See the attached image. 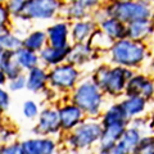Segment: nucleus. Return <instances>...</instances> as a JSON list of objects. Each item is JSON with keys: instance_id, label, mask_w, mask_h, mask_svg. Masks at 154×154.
<instances>
[{"instance_id": "nucleus-18", "label": "nucleus", "mask_w": 154, "mask_h": 154, "mask_svg": "<svg viewBox=\"0 0 154 154\" xmlns=\"http://www.w3.org/2000/svg\"><path fill=\"white\" fill-rule=\"evenodd\" d=\"M95 31V22L93 21H79L71 26V40L73 44H88L91 35Z\"/></svg>"}, {"instance_id": "nucleus-11", "label": "nucleus", "mask_w": 154, "mask_h": 154, "mask_svg": "<svg viewBox=\"0 0 154 154\" xmlns=\"http://www.w3.org/2000/svg\"><path fill=\"white\" fill-rule=\"evenodd\" d=\"M48 45L53 48H66L71 45V27L69 23L66 21H59L53 23L51 26L46 28Z\"/></svg>"}, {"instance_id": "nucleus-27", "label": "nucleus", "mask_w": 154, "mask_h": 154, "mask_svg": "<svg viewBox=\"0 0 154 154\" xmlns=\"http://www.w3.org/2000/svg\"><path fill=\"white\" fill-rule=\"evenodd\" d=\"M0 46L8 51H17L23 46V38L17 36L12 31L0 33Z\"/></svg>"}, {"instance_id": "nucleus-5", "label": "nucleus", "mask_w": 154, "mask_h": 154, "mask_svg": "<svg viewBox=\"0 0 154 154\" xmlns=\"http://www.w3.org/2000/svg\"><path fill=\"white\" fill-rule=\"evenodd\" d=\"M102 134V123L93 118H89L80 123L72 132H69L66 143L72 149H86L93 146L95 143H99Z\"/></svg>"}, {"instance_id": "nucleus-8", "label": "nucleus", "mask_w": 154, "mask_h": 154, "mask_svg": "<svg viewBox=\"0 0 154 154\" xmlns=\"http://www.w3.org/2000/svg\"><path fill=\"white\" fill-rule=\"evenodd\" d=\"M33 128L35 130H32V132L36 134L37 136L49 137L51 135H58L62 131L60 118H59L58 109L44 108L40 112L37 125Z\"/></svg>"}, {"instance_id": "nucleus-12", "label": "nucleus", "mask_w": 154, "mask_h": 154, "mask_svg": "<svg viewBox=\"0 0 154 154\" xmlns=\"http://www.w3.org/2000/svg\"><path fill=\"white\" fill-rule=\"evenodd\" d=\"M25 154H54L57 150V143L51 137H30L21 141Z\"/></svg>"}, {"instance_id": "nucleus-6", "label": "nucleus", "mask_w": 154, "mask_h": 154, "mask_svg": "<svg viewBox=\"0 0 154 154\" xmlns=\"http://www.w3.org/2000/svg\"><path fill=\"white\" fill-rule=\"evenodd\" d=\"M81 72L79 68L69 63H63L57 66L48 72L49 85L53 90L59 91H69L75 90L77 82L80 81Z\"/></svg>"}, {"instance_id": "nucleus-33", "label": "nucleus", "mask_w": 154, "mask_h": 154, "mask_svg": "<svg viewBox=\"0 0 154 154\" xmlns=\"http://www.w3.org/2000/svg\"><path fill=\"white\" fill-rule=\"evenodd\" d=\"M0 154H25L21 141H13L7 145H0Z\"/></svg>"}, {"instance_id": "nucleus-16", "label": "nucleus", "mask_w": 154, "mask_h": 154, "mask_svg": "<svg viewBox=\"0 0 154 154\" xmlns=\"http://www.w3.org/2000/svg\"><path fill=\"white\" fill-rule=\"evenodd\" d=\"M99 5V2L95 0H77V2H72L68 5H63L66 11V17L68 19H72L75 22L85 21V18L89 14V9L95 8Z\"/></svg>"}, {"instance_id": "nucleus-25", "label": "nucleus", "mask_w": 154, "mask_h": 154, "mask_svg": "<svg viewBox=\"0 0 154 154\" xmlns=\"http://www.w3.org/2000/svg\"><path fill=\"white\" fill-rule=\"evenodd\" d=\"M48 44V36H46V31L42 30H35L30 33H27L23 38V48L35 51V53H40Z\"/></svg>"}, {"instance_id": "nucleus-7", "label": "nucleus", "mask_w": 154, "mask_h": 154, "mask_svg": "<svg viewBox=\"0 0 154 154\" xmlns=\"http://www.w3.org/2000/svg\"><path fill=\"white\" fill-rule=\"evenodd\" d=\"M63 5V3L57 0H28L25 14L30 19L49 21L62 11Z\"/></svg>"}, {"instance_id": "nucleus-36", "label": "nucleus", "mask_w": 154, "mask_h": 154, "mask_svg": "<svg viewBox=\"0 0 154 154\" xmlns=\"http://www.w3.org/2000/svg\"><path fill=\"white\" fill-rule=\"evenodd\" d=\"M9 21H11V14H9L7 5L3 3H0V30L8 27Z\"/></svg>"}, {"instance_id": "nucleus-2", "label": "nucleus", "mask_w": 154, "mask_h": 154, "mask_svg": "<svg viewBox=\"0 0 154 154\" xmlns=\"http://www.w3.org/2000/svg\"><path fill=\"white\" fill-rule=\"evenodd\" d=\"M110 62L125 68H139L148 58V48L144 42L134 41L130 38L116 41L109 49Z\"/></svg>"}, {"instance_id": "nucleus-13", "label": "nucleus", "mask_w": 154, "mask_h": 154, "mask_svg": "<svg viewBox=\"0 0 154 154\" xmlns=\"http://www.w3.org/2000/svg\"><path fill=\"white\" fill-rule=\"evenodd\" d=\"M128 125L119 123V125H112L108 127H103V134L99 140V154H105L108 150H110L117 143L121 140L123 132L126 131Z\"/></svg>"}, {"instance_id": "nucleus-32", "label": "nucleus", "mask_w": 154, "mask_h": 154, "mask_svg": "<svg viewBox=\"0 0 154 154\" xmlns=\"http://www.w3.org/2000/svg\"><path fill=\"white\" fill-rule=\"evenodd\" d=\"M26 86H27V76L23 73L21 76L16 77V79L8 81V89L11 91H14V93L26 89Z\"/></svg>"}, {"instance_id": "nucleus-35", "label": "nucleus", "mask_w": 154, "mask_h": 154, "mask_svg": "<svg viewBox=\"0 0 154 154\" xmlns=\"http://www.w3.org/2000/svg\"><path fill=\"white\" fill-rule=\"evenodd\" d=\"M11 105V96L8 91L0 86V113H4L9 109Z\"/></svg>"}, {"instance_id": "nucleus-29", "label": "nucleus", "mask_w": 154, "mask_h": 154, "mask_svg": "<svg viewBox=\"0 0 154 154\" xmlns=\"http://www.w3.org/2000/svg\"><path fill=\"white\" fill-rule=\"evenodd\" d=\"M132 154H154V135L143 136Z\"/></svg>"}, {"instance_id": "nucleus-22", "label": "nucleus", "mask_w": 154, "mask_h": 154, "mask_svg": "<svg viewBox=\"0 0 154 154\" xmlns=\"http://www.w3.org/2000/svg\"><path fill=\"white\" fill-rule=\"evenodd\" d=\"M146 103L148 102L141 96H131V98H125L119 104L126 113V117L131 121L145 112Z\"/></svg>"}, {"instance_id": "nucleus-20", "label": "nucleus", "mask_w": 154, "mask_h": 154, "mask_svg": "<svg viewBox=\"0 0 154 154\" xmlns=\"http://www.w3.org/2000/svg\"><path fill=\"white\" fill-rule=\"evenodd\" d=\"M95 54V50L89 44H73L71 46V51L67 57V62L72 66H82L91 59Z\"/></svg>"}, {"instance_id": "nucleus-17", "label": "nucleus", "mask_w": 154, "mask_h": 154, "mask_svg": "<svg viewBox=\"0 0 154 154\" xmlns=\"http://www.w3.org/2000/svg\"><path fill=\"white\" fill-rule=\"evenodd\" d=\"M99 26H100V30L114 42L123 40V38H127V25H125V23L118 21V19L108 17L103 19L99 23Z\"/></svg>"}, {"instance_id": "nucleus-34", "label": "nucleus", "mask_w": 154, "mask_h": 154, "mask_svg": "<svg viewBox=\"0 0 154 154\" xmlns=\"http://www.w3.org/2000/svg\"><path fill=\"white\" fill-rule=\"evenodd\" d=\"M14 136H16V131H13V130L9 127H2L0 128V145L11 144Z\"/></svg>"}, {"instance_id": "nucleus-1", "label": "nucleus", "mask_w": 154, "mask_h": 154, "mask_svg": "<svg viewBox=\"0 0 154 154\" xmlns=\"http://www.w3.org/2000/svg\"><path fill=\"white\" fill-rule=\"evenodd\" d=\"M135 72L130 68L118 66H107L102 64L95 68L91 80L98 85V88L103 93L110 96H121L125 94L126 85L134 77Z\"/></svg>"}, {"instance_id": "nucleus-4", "label": "nucleus", "mask_w": 154, "mask_h": 154, "mask_svg": "<svg viewBox=\"0 0 154 154\" xmlns=\"http://www.w3.org/2000/svg\"><path fill=\"white\" fill-rule=\"evenodd\" d=\"M107 17L116 18L125 25L141 19H152L153 11L148 2H113L103 7Z\"/></svg>"}, {"instance_id": "nucleus-19", "label": "nucleus", "mask_w": 154, "mask_h": 154, "mask_svg": "<svg viewBox=\"0 0 154 154\" xmlns=\"http://www.w3.org/2000/svg\"><path fill=\"white\" fill-rule=\"evenodd\" d=\"M49 84L48 72L44 67H36L27 72V86L26 89L31 93H41L46 90V85Z\"/></svg>"}, {"instance_id": "nucleus-31", "label": "nucleus", "mask_w": 154, "mask_h": 154, "mask_svg": "<svg viewBox=\"0 0 154 154\" xmlns=\"http://www.w3.org/2000/svg\"><path fill=\"white\" fill-rule=\"evenodd\" d=\"M22 114L27 119H35L36 117L38 118V116H40L38 104L33 100H26L22 105Z\"/></svg>"}, {"instance_id": "nucleus-38", "label": "nucleus", "mask_w": 154, "mask_h": 154, "mask_svg": "<svg viewBox=\"0 0 154 154\" xmlns=\"http://www.w3.org/2000/svg\"><path fill=\"white\" fill-rule=\"evenodd\" d=\"M4 51H5V50H4L3 48L0 46V60H2V55H3V53H4Z\"/></svg>"}, {"instance_id": "nucleus-21", "label": "nucleus", "mask_w": 154, "mask_h": 154, "mask_svg": "<svg viewBox=\"0 0 154 154\" xmlns=\"http://www.w3.org/2000/svg\"><path fill=\"white\" fill-rule=\"evenodd\" d=\"M100 123H102L103 127H108L112 126V125H119V123L130 125V119L126 117V113L122 109L121 104L116 103L110 105L107 110H104Z\"/></svg>"}, {"instance_id": "nucleus-14", "label": "nucleus", "mask_w": 154, "mask_h": 154, "mask_svg": "<svg viewBox=\"0 0 154 154\" xmlns=\"http://www.w3.org/2000/svg\"><path fill=\"white\" fill-rule=\"evenodd\" d=\"M71 46L68 45L66 48H53L46 45L42 49L38 55H40V60L48 67L54 68L57 66H60L67 62V57H68L69 51H71Z\"/></svg>"}, {"instance_id": "nucleus-41", "label": "nucleus", "mask_w": 154, "mask_h": 154, "mask_svg": "<svg viewBox=\"0 0 154 154\" xmlns=\"http://www.w3.org/2000/svg\"><path fill=\"white\" fill-rule=\"evenodd\" d=\"M153 51H154V46H153Z\"/></svg>"}, {"instance_id": "nucleus-10", "label": "nucleus", "mask_w": 154, "mask_h": 154, "mask_svg": "<svg viewBox=\"0 0 154 154\" xmlns=\"http://www.w3.org/2000/svg\"><path fill=\"white\" fill-rule=\"evenodd\" d=\"M58 113H59L60 118L62 131L64 132H72L80 123L85 121V113L72 103L60 105L58 108Z\"/></svg>"}, {"instance_id": "nucleus-9", "label": "nucleus", "mask_w": 154, "mask_h": 154, "mask_svg": "<svg viewBox=\"0 0 154 154\" xmlns=\"http://www.w3.org/2000/svg\"><path fill=\"white\" fill-rule=\"evenodd\" d=\"M125 95H126V98L141 96L146 102H149L154 98V81L145 75H134V77L126 85Z\"/></svg>"}, {"instance_id": "nucleus-26", "label": "nucleus", "mask_w": 154, "mask_h": 154, "mask_svg": "<svg viewBox=\"0 0 154 154\" xmlns=\"http://www.w3.org/2000/svg\"><path fill=\"white\" fill-rule=\"evenodd\" d=\"M16 54V60L18 62L19 67L22 68V71H31L33 68L38 67V63H40V55L35 51H31L26 49V48H21L17 51H14Z\"/></svg>"}, {"instance_id": "nucleus-15", "label": "nucleus", "mask_w": 154, "mask_h": 154, "mask_svg": "<svg viewBox=\"0 0 154 154\" xmlns=\"http://www.w3.org/2000/svg\"><path fill=\"white\" fill-rule=\"evenodd\" d=\"M150 36H154V23L152 19H141L127 25V38L144 42Z\"/></svg>"}, {"instance_id": "nucleus-24", "label": "nucleus", "mask_w": 154, "mask_h": 154, "mask_svg": "<svg viewBox=\"0 0 154 154\" xmlns=\"http://www.w3.org/2000/svg\"><path fill=\"white\" fill-rule=\"evenodd\" d=\"M141 137H143V134L139 131V130L130 126L126 128V131L123 132L121 140L117 143V145L126 154H132L135 148H136L137 144L140 143Z\"/></svg>"}, {"instance_id": "nucleus-3", "label": "nucleus", "mask_w": 154, "mask_h": 154, "mask_svg": "<svg viewBox=\"0 0 154 154\" xmlns=\"http://www.w3.org/2000/svg\"><path fill=\"white\" fill-rule=\"evenodd\" d=\"M104 102L103 91L91 79L81 81L72 91L71 103L77 105L85 114L95 119L102 112V105Z\"/></svg>"}, {"instance_id": "nucleus-28", "label": "nucleus", "mask_w": 154, "mask_h": 154, "mask_svg": "<svg viewBox=\"0 0 154 154\" xmlns=\"http://www.w3.org/2000/svg\"><path fill=\"white\" fill-rule=\"evenodd\" d=\"M88 44L96 51V49H110L114 41L110 40L102 30H95L90 40L88 41Z\"/></svg>"}, {"instance_id": "nucleus-39", "label": "nucleus", "mask_w": 154, "mask_h": 154, "mask_svg": "<svg viewBox=\"0 0 154 154\" xmlns=\"http://www.w3.org/2000/svg\"><path fill=\"white\" fill-rule=\"evenodd\" d=\"M150 67H152V71H154V58H153V60H152V63H150Z\"/></svg>"}, {"instance_id": "nucleus-40", "label": "nucleus", "mask_w": 154, "mask_h": 154, "mask_svg": "<svg viewBox=\"0 0 154 154\" xmlns=\"http://www.w3.org/2000/svg\"><path fill=\"white\" fill-rule=\"evenodd\" d=\"M152 21H153V23H154V12H153V17H152Z\"/></svg>"}, {"instance_id": "nucleus-37", "label": "nucleus", "mask_w": 154, "mask_h": 154, "mask_svg": "<svg viewBox=\"0 0 154 154\" xmlns=\"http://www.w3.org/2000/svg\"><path fill=\"white\" fill-rule=\"evenodd\" d=\"M5 84H8V79H7V76H5V73H4V72L0 69V86H3L5 85Z\"/></svg>"}, {"instance_id": "nucleus-30", "label": "nucleus", "mask_w": 154, "mask_h": 154, "mask_svg": "<svg viewBox=\"0 0 154 154\" xmlns=\"http://www.w3.org/2000/svg\"><path fill=\"white\" fill-rule=\"evenodd\" d=\"M27 8V0H12L7 3V9L11 17L17 18L19 16H23L26 13Z\"/></svg>"}, {"instance_id": "nucleus-23", "label": "nucleus", "mask_w": 154, "mask_h": 154, "mask_svg": "<svg viewBox=\"0 0 154 154\" xmlns=\"http://www.w3.org/2000/svg\"><path fill=\"white\" fill-rule=\"evenodd\" d=\"M0 69L5 73L8 81H11L16 77L22 75V68L19 67L18 62L16 60V54L14 51L5 50L2 55V60H0Z\"/></svg>"}]
</instances>
